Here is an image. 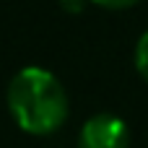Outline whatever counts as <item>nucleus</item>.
<instances>
[{
	"mask_svg": "<svg viewBox=\"0 0 148 148\" xmlns=\"http://www.w3.org/2000/svg\"><path fill=\"white\" fill-rule=\"evenodd\" d=\"M8 109L29 133H52L68 117V94L47 68H21L8 83Z\"/></svg>",
	"mask_w": 148,
	"mask_h": 148,
	"instance_id": "f257e3e1",
	"label": "nucleus"
},
{
	"mask_svg": "<svg viewBox=\"0 0 148 148\" xmlns=\"http://www.w3.org/2000/svg\"><path fill=\"white\" fill-rule=\"evenodd\" d=\"M127 125L122 117L112 112L91 114L78 133V148H127Z\"/></svg>",
	"mask_w": 148,
	"mask_h": 148,
	"instance_id": "f03ea898",
	"label": "nucleus"
},
{
	"mask_svg": "<svg viewBox=\"0 0 148 148\" xmlns=\"http://www.w3.org/2000/svg\"><path fill=\"white\" fill-rule=\"evenodd\" d=\"M135 68L140 70V75L148 81V29L140 34V39L135 44Z\"/></svg>",
	"mask_w": 148,
	"mask_h": 148,
	"instance_id": "7ed1b4c3",
	"label": "nucleus"
},
{
	"mask_svg": "<svg viewBox=\"0 0 148 148\" xmlns=\"http://www.w3.org/2000/svg\"><path fill=\"white\" fill-rule=\"evenodd\" d=\"M60 5H62L65 10H70V13H78V10H83L86 0H60Z\"/></svg>",
	"mask_w": 148,
	"mask_h": 148,
	"instance_id": "20e7f679",
	"label": "nucleus"
},
{
	"mask_svg": "<svg viewBox=\"0 0 148 148\" xmlns=\"http://www.w3.org/2000/svg\"><path fill=\"white\" fill-rule=\"evenodd\" d=\"M94 3L107 5V8H127V5H133V3H138V0H94Z\"/></svg>",
	"mask_w": 148,
	"mask_h": 148,
	"instance_id": "39448f33",
	"label": "nucleus"
}]
</instances>
